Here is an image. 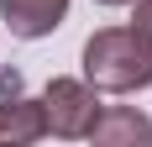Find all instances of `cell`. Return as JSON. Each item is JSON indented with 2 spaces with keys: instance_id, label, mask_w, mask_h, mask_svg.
I'll list each match as a JSON object with an SVG mask.
<instances>
[{
  "instance_id": "obj_4",
  "label": "cell",
  "mask_w": 152,
  "mask_h": 147,
  "mask_svg": "<svg viewBox=\"0 0 152 147\" xmlns=\"http://www.w3.org/2000/svg\"><path fill=\"white\" fill-rule=\"evenodd\" d=\"M84 142H94V147H147L152 142V116L137 110V105H100V116H94Z\"/></svg>"
},
{
  "instance_id": "obj_8",
  "label": "cell",
  "mask_w": 152,
  "mask_h": 147,
  "mask_svg": "<svg viewBox=\"0 0 152 147\" xmlns=\"http://www.w3.org/2000/svg\"><path fill=\"white\" fill-rule=\"evenodd\" d=\"M94 5H110V11H115V5H131V0H94Z\"/></svg>"
},
{
  "instance_id": "obj_7",
  "label": "cell",
  "mask_w": 152,
  "mask_h": 147,
  "mask_svg": "<svg viewBox=\"0 0 152 147\" xmlns=\"http://www.w3.org/2000/svg\"><path fill=\"white\" fill-rule=\"evenodd\" d=\"M0 89L16 95V89H21V74H16V68H0Z\"/></svg>"
},
{
  "instance_id": "obj_3",
  "label": "cell",
  "mask_w": 152,
  "mask_h": 147,
  "mask_svg": "<svg viewBox=\"0 0 152 147\" xmlns=\"http://www.w3.org/2000/svg\"><path fill=\"white\" fill-rule=\"evenodd\" d=\"M0 21L21 42H42L68 21V0H0Z\"/></svg>"
},
{
  "instance_id": "obj_1",
  "label": "cell",
  "mask_w": 152,
  "mask_h": 147,
  "mask_svg": "<svg viewBox=\"0 0 152 147\" xmlns=\"http://www.w3.org/2000/svg\"><path fill=\"white\" fill-rule=\"evenodd\" d=\"M84 79L100 95H137L152 89V42L137 26H100L84 42Z\"/></svg>"
},
{
  "instance_id": "obj_6",
  "label": "cell",
  "mask_w": 152,
  "mask_h": 147,
  "mask_svg": "<svg viewBox=\"0 0 152 147\" xmlns=\"http://www.w3.org/2000/svg\"><path fill=\"white\" fill-rule=\"evenodd\" d=\"M126 26H137L142 37L152 42V0H131V21H126Z\"/></svg>"
},
{
  "instance_id": "obj_2",
  "label": "cell",
  "mask_w": 152,
  "mask_h": 147,
  "mask_svg": "<svg viewBox=\"0 0 152 147\" xmlns=\"http://www.w3.org/2000/svg\"><path fill=\"white\" fill-rule=\"evenodd\" d=\"M100 89L84 79V74H58V79H47L42 89V116H47V137H58V142H84L100 116Z\"/></svg>"
},
{
  "instance_id": "obj_5",
  "label": "cell",
  "mask_w": 152,
  "mask_h": 147,
  "mask_svg": "<svg viewBox=\"0 0 152 147\" xmlns=\"http://www.w3.org/2000/svg\"><path fill=\"white\" fill-rule=\"evenodd\" d=\"M47 137V116H42V100H26L21 89L5 95L0 89V147H31Z\"/></svg>"
}]
</instances>
